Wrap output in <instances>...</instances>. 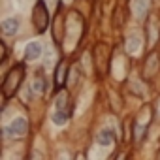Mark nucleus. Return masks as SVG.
Masks as SVG:
<instances>
[{
	"label": "nucleus",
	"mask_w": 160,
	"mask_h": 160,
	"mask_svg": "<svg viewBox=\"0 0 160 160\" xmlns=\"http://www.w3.org/2000/svg\"><path fill=\"white\" fill-rule=\"evenodd\" d=\"M23 77H25V68H23L21 64L13 66V68L8 72V75H6V79H4V85H2V94H4V98H12V96L17 92V89H19V85H21V81H23Z\"/></svg>",
	"instance_id": "obj_1"
},
{
	"label": "nucleus",
	"mask_w": 160,
	"mask_h": 160,
	"mask_svg": "<svg viewBox=\"0 0 160 160\" xmlns=\"http://www.w3.org/2000/svg\"><path fill=\"white\" fill-rule=\"evenodd\" d=\"M32 23L36 25V30H38V32H43V30L49 27V13H47V8H45V4H43V0H38L36 6H34Z\"/></svg>",
	"instance_id": "obj_2"
},
{
	"label": "nucleus",
	"mask_w": 160,
	"mask_h": 160,
	"mask_svg": "<svg viewBox=\"0 0 160 160\" xmlns=\"http://www.w3.org/2000/svg\"><path fill=\"white\" fill-rule=\"evenodd\" d=\"M27 130H28L27 121H25L23 117H17V119H13V121L6 126V136H10V138H21V136L27 134Z\"/></svg>",
	"instance_id": "obj_3"
},
{
	"label": "nucleus",
	"mask_w": 160,
	"mask_h": 160,
	"mask_svg": "<svg viewBox=\"0 0 160 160\" xmlns=\"http://www.w3.org/2000/svg\"><path fill=\"white\" fill-rule=\"evenodd\" d=\"M96 143H98L100 147H111V145L115 143V132H113L111 128L100 130L98 136H96Z\"/></svg>",
	"instance_id": "obj_4"
},
{
	"label": "nucleus",
	"mask_w": 160,
	"mask_h": 160,
	"mask_svg": "<svg viewBox=\"0 0 160 160\" xmlns=\"http://www.w3.org/2000/svg\"><path fill=\"white\" fill-rule=\"evenodd\" d=\"M130 8H132V13L136 19H143L149 10V0H132Z\"/></svg>",
	"instance_id": "obj_5"
},
{
	"label": "nucleus",
	"mask_w": 160,
	"mask_h": 160,
	"mask_svg": "<svg viewBox=\"0 0 160 160\" xmlns=\"http://www.w3.org/2000/svg\"><path fill=\"white\" fill-rule=\"evenodd\" d=\"M17 30H19V19L10 17V19L2 21V32L6 36H13V34H17Z\"/></svg>",
	"instance_id": "obj_6"
},
{
	"label": "nucleus",
	"mask_w": 160,
	"mask_h": 160,
	"mask_svg": "<svg viewBox=\"0 0 160 160\" xmlns=\"http://www.w3.org/2000/svg\"><path fill=\"white\" fill-rule=\"evenodd\" d=\"M40 55H42V45L38 42H30L25 47V58L27 60H36V58H40Z\"/></svg>",
	"instance_id": "obj_7"
},
{
	"label": "nucleus",
	"mask_w": 160,
	"mask_h": 160,
	"mask_svg": "<svg viewBox=\"0 0 160 160\" xmlns=\"http://www.w3.org/2000/svg\"><path fill=\"white\" fill-rule=\"evenodd\" d=\"M139 47H141V38H139V34H132V36L126 40V51H128L130 55H134V53L139 51Z\"/></svg>",
	"instance_id": "obj_8"
},
{
	"label": "nucleus",
	"mask_w": 160,
	"mask_h": 160,
	"mask_svg": "<svg viewBox=\"0 0 160 160\" xmlns=\"http://www.w3.org/2000/svg\"><path fill=\"white\" fill-rule=\"evenodd\" d=\"M66 73H68V66H66V62H60L57 66V72H55V81H57V85H64Z\"/></svg>",
	"instance_id": "obj_9"
},
{
	"label": "nucleus",
	"mask_w": 160,
	"mask_h": 160,
	"mask_svg": "<svg viewBox=\"0 0 160 160\" xmlns=\"http://www.w3.org/2000/svg\"><path fill=\"white\" fill-rule=\"evenodd\" d=\"M51 119H53V122H55V124H58V126H60V124H64V122L68 121V109H57V111L53 113V117H51Z\"/></svg>",
	"instance_id": "obj_10"
},
{
	"label": "nucleus",
	"mask_w": 160,
	"mask_h": 160,
	"mask_svg": "<svg viewBox=\"0 0 160 160\" xmlns=\"http://www.w3.org/2000/svg\"><path fill=\"white\" fill-rule=\"evenodd\" d=\"M156 68H158V57H156V55H151V58H149V60H147V64H145V75L154 73V72H156Z\"/></svg>",
	"instance_id": "obj_11"
},
{
	"label": "nucleus",
	"mask_w": 160,
	"mask_h": 160,
	"mask_svg": "<svg viewBox=\"0 0 160 160\" xmlns=\"http://www.w3.org/2000/svg\"><path fill=\"white\" fill-rule=\"evenodd\" d=\"M36 92H45V89H47V81L43 77H38L36 81H34V87H32Z\"/></svg>",
	"instance_id": "obj_12"
},
{
	"label": "nucleus",
	"mask_w": 160,
	"mask_h": 160,
	"mask_svg": "<svg viewBox=\"0 0 160 160\" xmlns=\"http://www.w3.org/2000/svg\"><path fill=\"white\" fill-rule=\"evenodd\" d=\"M66 100H68V94L62 91V92L57 96V109H66Z\"/></svg>",
	"instance_id": "obj_13"
},
{
	"label": "nucleus",
	"mask_w": 160,
	"mask_h": 160,
	"mask_svg": "<svg viewBox=\"0 0 160 160\" xmlns=\"http://www.w3.org/2000/svg\"><path fill=\"white\" fill-rule=\"evenodd\" d=\"M143 132H145V126H143V124H136V126H134V139L139 141V139L143 138Z\"/></svg>",
	"instance_id": "obj_14"
}]
</instances>
